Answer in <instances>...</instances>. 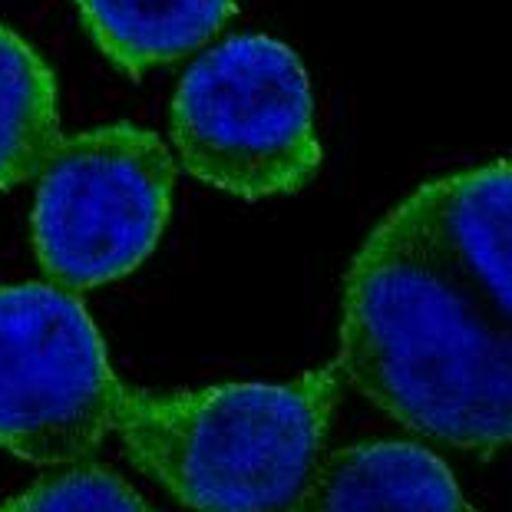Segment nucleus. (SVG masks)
Returning a JSON list of instances; mask_svg holds the SVG:
<instances>
[{"mask_svg": "<svg viewBox=\"0 0 512 512\" xmlns=\"http://www.w3.org/2000/svg\"><path fill=\"white\" fill-rule=\"evenodd\" d=\"M337 367L423 440L470 453L512 446V331L407 202L347 268Z\"/></svg>", "mask_w": 512, "mask_h": 512, "instance_id": "f257e3e1", "label": "nucleus"}, {"mask_svg": "<svg viewBox=\"0 0 512 512\" xmlns=\"http://www.w3.org/2000/svg\"><path fill=\"white\" fill-rule=\"evenodd\" d=\"M344 374L337 361L288 384H215L176 394L129 387L116 437L129 460L195 512L285 509L328 437Z\"/></svg>", "mask_w": 512, "mask_h": 512, "instance_id": "f03ea898", "label": "nucleus"}, {"mask_svg": "<svg viewBox=\"0 0 512 512\" xmlns=\"http://www.w3.org/2000/svg\"><path fill=\"white\" fill-rule=\"evenodd\" d=\"M172 143L195 179L245 202L301 192L324 152L298 53L265 34L202 53L172 100Z\"/></svg>", "mask_w": 512, "mask_h": 512, "instance_id": "7ed1b4c3", "label": "nucleus"}, {"mask_svg": "<svg viewBox=\"0 0 512 512\" xmlns=\"http://www.w3.org/2000/svg\"><path fill=\"white\" fill-rule=\"evenodd\" d=\"M176 162L136 123L63 136L40 172L30 235L50 285L70 294L126 278L169 222Z\"/></svg>", "mask_w": 512, "mask_h": 512, "instance_id": "20e7f679", "label": "nucleus"}, {"mask_svg": "<svg viewBox=\"0 0 512 512\" xmlns=\"http://www.w3.org/2000/svg\"><path fill=\"white\" fill-rule=\"evenodd\" d=\"M126 384L100 328L57 285L0 288V450L34 466H76L116 430Z\"/></svg>", "mask_w": 512, "mask_h": 512, "instance_id": "39448f33", "label": "nucleus"}, {"mask_svg": "<svg viewBox=\"0 0 512 512\" xmlns=\"http://www.w3.org/2000/svg\"><path fill=\"white\" fill-rule=\"evenodd\" d=\"M403 202L479 301L512 331V162L433 179Z\"/></svg>", "mask_w": 512, "mask_h": 512, "instance_id": "423d86ee", "label": "nucleus"}, {"mask_svg": "<svg viewBox=\"0 0 512 512\" xmlns=\"http://www.w3.org/2000/svg\"><path fill=\"white\" fill-rule=\"evenodd\" d=\"M288 512H466L453 470L423 443L364 440L314 463Z\"/></svg>", "mask_w": 512, "mask_h": 512, "instance_id": "0eeeda50", "label": "nucleus"}, {"mask_svg": "<svg viewBox=\"0 0 512 512\" xmlns=\"http://www.w3.org/2000/svg\"><path fill=\"white\" fill-rule=\"evenodd\" d=\"M86 34L126 76L189 57L235 17V0H73Z\"/></svg>", "mask_w": 512, "mask_h": 512, "instance_id": "6e6552de", "label": "nucleus"}, {"mask_svg": "<svg viewBox=\"0 0 512 512\" xmlns=\"http://www.w3.org/2000/svg\"><path fill=\"white\" fill-rule=\"evenodd\" d=\"M60 139L57 76L24 37L0 24V192L37 179Z\"/></svg>", "mask_w": 512, "mask_h": 512, "instance_id": "1a4fd4ad", "label": "nucleus"}, {"mask_svg": "<svg viewBox=\"0 0 512 512\" xmlns=\"http://www.w3.org/2000/svg\"><path fill=\"white\" fill-rule=\"evenodd\" d=\"M0 512H152L136 489L106 466L76 463L43 476L24 493L0 503Z\"/></svg>", "mask_w": 512, "mask_h": 512, "instance_id": "9d476101", "label": "nucleus"}]
</instances>
